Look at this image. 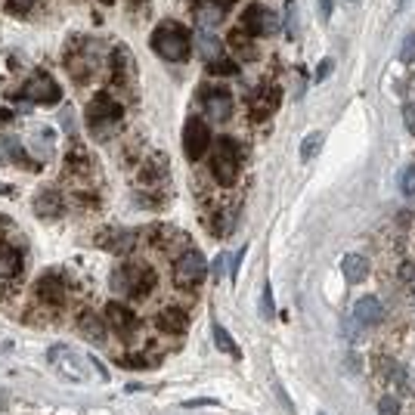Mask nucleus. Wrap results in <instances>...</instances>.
<instances>
[{
	"mask_svg": "<svg viewBox=\"0 0 415 415\" xmlns=\"http://www.w3.org/2000/svg\"><path fill=\"white\" fill-rule=\"evenodd\" d=\"M149 47L168 62H186L189 59V50H192V34L189 28L180 22H159L149 38Z\"/></svg>",
	"mask_w": 415,
	"mask_h": 415,
	"instance_id": "nucleus-1",
	"label": "nucleus"
},
{
	"mask_svg": "<svg viewBox=\"0 0 415 415\" xmlns=\"http://www.w3.org/2000/svg\"><path fill=\"white\" fill-rule=\"evenodd\" d=\"M118 121H121V105L109 96V93H96L87 105V131L96 140H105V137H112Z\"/></svg>",
	"mask_w": 415,
	"mask_h": 415,
	"instance_id": "nucleus-2",
	"label": "nucleus"
},
{
	"mask_svg": "<svg viewBox=\"0 0 415 415\" xmlns=\"http://www.w3.org/2000/svg\"><path fill=\"white\" fill-rule=\"evenodd\" d=\"M50 363H53L56 369H59V375H66L68 381H90V360L87 356H81L75 347L68 344H56L50 347Z\"/></svg>",
	"mask_w": 415,
	"mask_h": 415,
	"instance_id": "nucleus-3",
	"label": "nucleus"
},
{
	"mask_svg": "<svg viewBox=\"0 0 415 415\" xmlns=\"http://www.w3.org/2000/svg\"><path fill=\"white\" fill-rule=\"evenodd\" d=\"M239 146L224 137L214 146V159H211V170H214V180H217L220 186H233L235 177H239Z\"/></svg>",
	"mask_w": 415,
	"mask_h": 415,
	"instance_id": "nucleus-4",
	"label": "nucleus"
},
{
	"mask_svg": "<svg viewBox=\"0 0 415 415\" xmlns=\"http://www.w3.org/2000/svg\"><path fill=\"white\" fill-rule=\"evenodd\" d=\"M19 96L28 99V103H47V105H53V103H59L62 90H59V84H56L53 78L47 75V71H34V75L25 81V87L19 90Z\"/></svg>",
	"mask_w": 415,
	"mask_h": 415,
	"instance_id": "nucleus-5",
	"label": "nucleus"
},
{
	"mask_svg": "<svg viewBox=\"0 0 415 415\" xmlns=\"http://www.w3.org/2000/svg\"><path fill=\"white\" fill-rule=\"evenodd\" d=\"M208 146H211V131H208V124L202 118L192 115L183 124V152H186V159L198 161L208 152Z\"/></svg>",
	"mask_w": 415,
	"mask_h": 415,
	"instance_id": "nucleus-6",
	"label": "nucleus"
},
{
	"mask_svg": "<svg viewBox=\"0 0 415 415\" xmlns=\"http://www.w3.org/2000/svg\"><path fill=\"white\" fill-rule=\"evenodd\" d=\"M242 28H245L252 38H267V34H276V16L261 3H252L245 13H242Z\"/></svg>",
	"mask_w": 415,
	"mask_h": 415,
	"instance_id": "nucleus-7",
	"label": "nucleus"
},
{
	"mask_svg": "<svg viewBox=\"0 0 415 415\" xmlns=\"http://www.w3.org/2000/svg\"><path fill=\"white\" fill-rule=\"evenodd\" d=\"M174 279H177V285H186V289L198 285L205 279V257L198 252L180 254L177 257V263H174Z\"/></svg>",
	"mask_w": 415,
	"mask_h": 415,
	"instance_id": "nucleus-8",
	"label": "nucleus"
},
{
	"mask_svg": "<svg viewBox=\"0 0 415 415\" xmlns=\"http://www.w3.org/2000/svg\"><path fill=\"white\" fill-rule=\"evenodd\" d=\"M198 99L205 103V112L211 121H226L233 115V93L226 87H205L198 93Z\"/></svg>",
	"mask_w": 415,
	"mask_h": 415,
	"instance_id": "nucleus-9",
	"label": "nucleus"
},
{
	"mask_svg": "<svg viewBox=\"0 0 415 415\" xmlns=\"http://www.w3.org/2000/svg\"><path fill=\"white\" fill-rule=\"evenodd\" d=\"M279 99H282V93H279L276 84H263V87H257V90L252 93V99H248L252 118H254V121H267V118L279 109Z\"/></svg>",
	"mask_w": 415,
	"mask_h": 415,
	"instance_id": "nucleus-10",
	"label": "nucleus"
},
{
	"mask_svg": "<svg viewBox=\"0 0 415 415\" xmlns=\"http://www.w3.org/2000/svg\"><path fill=\"white\" fill-rule=\"evenodd\" d=\"M105 323L112 326V332H118L121 338H131L133 332H137V316H133L131 307L124 304H105Z\"/></svg>",
	"mask_w": 415,
	"mask_h": 415,
	"instance_id": "nucleus-11",
	"label": "nucleus"
},
{
	"mask_svg": "<svg viewBox=\"0 0 415 415\" xmlns=\"http://www.w3.org/2000/svg\"><path fill=\"white\" fill-rule=\"evenodd\" d=\"M381 316H384L381 300H378V298H372V295L360 298V300L354 304V310H350V319H354V323L360 326V328L378 326V323H381Z\"/></svg>",
	"mask_w": 415,
	"mask_h": 415,
	"instance_id": "nucleus-12",
	"label": "nucleus"
},
{
	"mask_svg": "<svg viewBox=\"0 0 415 415\" xmlns=\"http://www.w3.org/2000/svg\"><path fill=\"white\" fill-rule=\"evenodd\" d=\"M38 298H41V304H44V307H62V300H66V285H62V279L56 273L41 276Z\"/></svg>",
	"mask_w": 415,
	"mask_h": 415,
	"instance_id": "nucleus-13",
	"label": "nucleus"
},
{
	"mask_svg": "<svg viewBox=\"0 0 415 415\" xmlns=\"http://www.w3.org/2000/svg\"><path fill=\"white\" fill-rule=\"evenodd\" d=\"M226 6H220L217 0H196V19L202 28H214L226 19Z\"/></svg>",
	"mask_w": 415,
	"mask_h": 415,
	"instance_id": "nucleus-14",
	"label": "nucleus"
},
{
	"mask_svg": "<svg viewBox=\"0 0 415 415\" xmlns=\"http://www.w3.org/2000/svg\"><path fill=\"white\" fill-rule=\"evenodd\" d=\"M109 75H112V84H115V87H127V81H131V59H127L124 47H115V53H112Z\"/></svg>",
	"mask_w": 415,
	"mask_h": 415,
	"instance_id": "nucleus-15",
	"label": "nucleus"
},
{
	"mask_svg": "<svg viewBox=\"0 0 415 415\" xmlns=\"http://www.w3.org/2000/svg\"><path fill=\"white\" fill-rule=\"evenodd\" d=\"M127 276L133 279V285L127 289L133 298H146L155 289V273L149 267H127Z\"/></svg>",
	"mask_w": 415,
	"mask_h": 415,
	"instance_id": "nucleus-16",
	"label": "nucleus"
},
{
	"mask_svg": "<svg viewBox=\"0 0 415 415\" xmlns=\"http://www.w3.org/2000/svg\"><path fill=\"white\" fill-rule=\"evenodd\" d=\"M19 273H22V254L16 248H0V285L13 282Z\"/></svg>",
	"mask_w": 415,
	"mask_h": 415,
	"instance_id": "nucleus-17",
	"label": "nucleus"
},
{
	"mask_svg": "<svg viewBox=\"0 0 415 415\" xmlns=\"http://www.w3.org/2000/svg\"><path fill=\"white\" fill-rule=\"evenodd\" d=\"M155 326H159L161 332H168V335H177V332H183L186 328V313L180 310V307H164L159 316H155Z\"/></svg>",
	"mask_w": 415,
	"mask_h": 415,
	"instance_id": "nucleus-18",
	"label": "nucleus"
},
{
	"mask_svg": "<svg viewBox=\"0 0 415 415\" xmlns=\"http://www.w3.org/2000/svg\"><path fill=\"white\" fill-rule=\"evenodd\" d=\"M341 273H344L347 282H363L369 276V257L363 254H347L344 263H341Z\"/></svg>",
	"mask_w": 415,
	"mask_h": 415,
	"instance_id": "nucleus-19",
	"label": "nucleus"
},
{
	"mask_svg": "<svg viewBox=\"0 0 415 415\" xmlns=\"http://www.w3.org/2000/svg\"><path fill=\"white\" fill-rule=\"evenodd\" d=\"M226 44L233 50V59H254V41L248 31H230Z\"/></svg>",
	"mask_w": 415,
	"mask_h": 415,
	"instance_id": "nucleus-20",
	"label": "nucleus"
},
{
	"mask_svg": "<svg viewBox=\"0 0 415 415\" xmlns=\"http://www.w3.org/2000/svg\"><path fill=\"white\" fill-rule=\"evenodd\" d=\"M34 208H38L41 217H59V214H62V198H59V192H53V189L41 192V196L34 198Z\"/></svg>",
	"mask_w": 415,
	"mask_h": 415,
	"instance_id": "nucleus-21",
	"label": "nucleus"
},
{
	"mask_svg": "<svg viewBox=\"0 0 415 415\" xmlns=\"http://www.w3.org/2000/svg\"><path fill=\"white\" fill-rule=\"evenodd\" d=\"M78 326H81V332L87 335V338L93 341V344H103L105 341V328H103V323H99L96 316H93V313H81V319H78Z\"/></svg>",
	"mask_w": 415,
	"mask_h": 415,
	"instance_id": "nucleus-22",
	"label": "nucleus"
},
{
	"mask_svg": "<svg viewBox=\"0 0 415 415\" xmlns=\"http://www.w3.org/2000/svg\"><path fill=\"white\" fill-rule=\"evenodd\" d=\"M198 50H202L205 62H214L217 56H224V47H220V41L214 34H198Z\"/></svg>",
	"mask_w": 415,
	"mask_h": 415,
	"instance_id": "nucleus-23",
	"label": "nucleus"
},
{
	"mask_svg": "<svg viewBox=\"0 0 415 415\" xmlns=\"http://www.w3.org/2000/svg\"><path fill=\"white\" fill-rule=\"evenodd\" d=\"M68 170H75V174L90 170V152H87V149L71 146V152H68Z\"/></svg>",
	"mask_w": 415,
	"mask_h": 415,
	"instance_id": "nucleus-24",
	"label": "nucleus"
},
{
	"mask_svg": "<svg viewBox=\"0 0 415 415\" xmlns=\"http://www.w3.org/2000/svg\"><path fill=\"white\" fill-rule=\"evenodd\" d=\"M214 344H217L220 350H224V354H233V356H239V347H235V341L230 338V335H226V328L220 326V323H214Z\"/></svg>",
	"mask_w": 415,
	"mask_h": 415,
	"instance_id": "nucleus-25",
	"label": "nucleus"
},
{
	"mask_svg": "<svg viewBox=\"0 0 415 415\" xmlns=\"http://www.w3.org/2000/svg\"><path fill=\"white\" fill-rule=\"evenodd\" d=\"M323 133H310V137H307L304 143H300V159H304V161H310V159H316V155H319V149H323Z\"/></svg>",
	"mask_w": 415,
	"mask_h": 415,
	"instance_id": "nucleus-26",
	"label": "nucleus"
},
{
	"mask_svg": "<svg viewBox=\"0 0 415 415\" xmlns=\"http://www.w3.org/2000/svg\"><path fill=\"white\" fill-rule=\"evenodd\" d=\"M208 75H226V78H233V75H239V66H235L233 59H226V56H217L214 62H208Z\"/></svg>",
	"mask_w": 415,
	"mask_h": 415,
	"instance_id": "nucleus-27",
	"label": "nucleus"
},
{
	"mask_svg": "<svg viewBox=\"0 0 415 415\" xmlns=\"http://www.w3.org/2000/svg\"><path fill=\"white\" fill-rule=\"evenodd\" d=\"M400 192L403 196H415V164L403 168V174H400Z\"/></svg>",
	"mask_w": 415,
	"mask_h": 415,
	"instance_id": "nucleus-28",
	"label": "nucleus"
},
{
	"mask_svg": "<svg viewBox=\"0 0 415 415\" xmlns=\"http://www.w3.org/2000/svg\"><path fill=\"white\" fill-rule=\"evenodd\" d=\"M34 6H38V0H6V13H13V16H25Z\"/></svg>",
	"mask_w": 415,
	"mask_h": 415,
	"instance_id": "nucleus-29",
	"label": "nucleus"
},
{
	"mask_svg": "<svg viewBox=\"0 0 415 415\" xmlns=\"http://www.w3.org/2000/svg\"><path fill=\"white\" fill-rule=\"evenodd\" d=\"M400 59H403V62H415V31L406 34L403 47H400Z\"/></svg>",
	"mask_w": 415,
	"mask_h": 415,
	"instance_id": "nucleus-30",
	"label": "nucleus"
},
{
	"mask_svg": "<svg viewBox=\"0 0 415 415\" xmlns=\"http://www.w3.org/2000/svg\"><path fill=\"white\" fill-rule=\"evenodd\" d=\"M378 415H400V403L393 397H381L378 400Z\"/></svg>",
	"mask_w": 415,
	"mask_h": 415,
	"instance_id": "nucleus-31",
	"label": "nucleus"
},
{
	"mask_svg": "<svg viewBox=\"0 0 415 415\" xmlns=\"http://www.w3.org/2000/svg\"><path fill=\"white\" fill-rule=\"evenodd\" d=\"M295 0H289V3H285V34H289V38H295Z\"/></svg>",
	"mask_w": 415,
	"mask_h": 415,
	"instance_id": "nucleus-32",
	"label": "nucleus"
},
{
	"mask_svg": "<svg viewBox=\"0 0 415 415\" xmlns=\"http://www.w3.org/2000/svg\"><path fill=\"white\" fill-rule=\"evenodd\" d=\"M261 310H263V316H273V291H270V285H263V295H261Z\"/></svg>",
	"mask_w": 415,
	"mask_h": 415,
	"instance_id": "nucleus-33",
	"label": "nucleus"
},
{
	"mask_svg": "<svg viewBox=\"0 0 415 415\" xmlns=\"http://www.w3.org/2000/svg\"><path fill=\"white\" fill-rule=\"evenodd\" d=\"M403 124H406V131H409L412 137H415V103H409V105L403 109Z\"/></svg>",
	"mask_w": 415,
	"mask_h": 415,
	"instance_id": "nucleus-34",
	"label": "nucleus"
},
{
	"mask_svg": "<svg viewBox=\"0 0 415 415\" xmlns=\"http://www.w3.org/2000/svg\"><path fill=\"white\" fill-rule=\"evenodd\" d=\"M245 252H248V248H239L235 257L230 261V279H233V282H235V276H239V263H242V257H245Z\"/></svg>",
	"mask_w": 415,
	"mask_h": 415,
	"instance_id": "nucleus-35",
	"label": "nucleus"
},
{
	"mask_svg": "<svg viewBox=\"0 0 415 415\" xmlns=\"http://www.w3.org/2000/svg\"><path fill=\"white\" fill-rule=\"evenodd\" d=\"M328 71H332V59H323V66L316 68V81H326Z\"/></svg>",
	"mask_w": 415,
	"mask_h": 415,
	"instance_id": "nucleus-36",
	"label": "nucleus"
},
{
	"mask_svg": "<svg viewBox=\"0 0 415 415\" xmlns=\"http://www.w3.org/2000/svg\"><path fill=\"white\" fill-rule=\"evenodd\" d=\"M332 3H335V0H319V16H323V19L332 16Z\"/></svg>",
	"mask_w": 415,
	"mask_h": 415,
	"instance_id": "nucleus-37",
	"label": "nucleus"
},
{
	"mask_svg": "<svg viewBox=\"0 0 415 415\" xmlns=\"http://www.w3.org/2000/svg\"><path fill=\"white\" fill-rule=\"evenodd\" d=\"M127 3H146V0H127Z\"/></svg>",
	"mask_w": 415,
	"mask_h": 415,
	"instance_id": "nucleus-38",
	"label": "nucleus"
}]
</instances>
